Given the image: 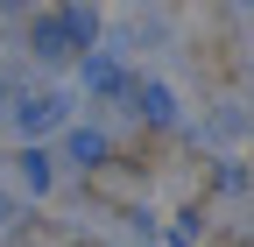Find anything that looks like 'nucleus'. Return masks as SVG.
Returning <instances> with one entry per match:
<instances>
[{
    "mask_svg": "<svg viewBox=\"0 0 254 247\" xmlns=\"http://www.w3.org/2000/svg\"><path fill=\"white\" fill-rule=\"evenodd\" d=\"M64 120H71V92H28L21 113H14V127H21L28 141H43V134L64 127Z\"/></svg>",
    "mask_w": 254,
    "mask_h": 247,
    "instance_id": "nucleus-1",
    "label": "nucleus"
},
{
    "mask_svg": "<svg viewBox=\"0 0 254 247\" xmlns=\"http://www.w3.org/2000/svg\"><path fill=\"white\" fill-rule=\"evenodd\" d=\"M134 99H141V120L177 127V92H170V85H134Z\"/></svg>",
    "mask_w": 254,
    "mask_h": 247,
    "instance_id": "nucleus-2",
    "label": "nucleus"
},
{
    "mask_svg": "<svg viewBox=\"0 0 254 247\" xmlns=\"http://www.w3.org/2000/svg\"><path fill=\"white\" fill-rule=\"evenodd\" d=\"M99 156H106V134H99V127H78V134H71V163L99 170Z\"/></svg>",
    "mask_w": 254,
    "mask_h": 247,
    "instance_id": "nucleus-3",
    "label": "nucleus"
},
{
    "mask_svg": "<svg viewBox=\"0 0 254 247\" xmlns=\"http://www.w3.org/2000/svg\"><path fill=\"white\" fill-rule=\"evenodd\" d=\"M14 177H21V191H50V156H43V148H28Z\"/></svg>",
    "mask_w": 254,
    "mask_h": 247,
    "instance_id": "nucleus-4",
    "label": "nucleus"
},
{
    "mask_svg": "<svg viewBox=\"0 0 254 247\" xmlns=\"http://www.w3.org/2000/svg\"><path fill=\"white\" fill-rule=\"evenodd\" d=\"M7 99H14V85H7V78H0V113H7Z\"/></svg>",
    "mask_w": 254,
    "mask_h": 247,
    "instance_id": "nucleus-5",
    "label": "nucleus"
}]
</instances>
